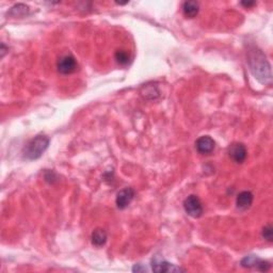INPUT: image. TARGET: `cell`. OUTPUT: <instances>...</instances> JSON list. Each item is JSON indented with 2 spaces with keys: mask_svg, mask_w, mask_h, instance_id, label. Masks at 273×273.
<instances>
[{
  "mask_svg": "<svg viewBox=\"0 0 273 273\" xmlns=\"http://www.w3.org/2000/svg\"><path fill=\"white\" fill-rule=\"evenodd\" d=\"M248 62L254 77L263 85L270 86L272 83L271 65L264 52L257 47L249 50Z\"/></svg>",
  "mask_w": 273,
  "mask_h": 273,
  "instance_id": "obj_1",
  "label": "cell"
},
{
  "mask_svg": "<svg viewBox=\"0 0 273 273\" xmlns=\"http://www.w3.org/2000/svg\"><path fill=\"white\" fill-rule=\"evenodd\" d=\"M49 146V138L46 136L39 135L30 140L22 149V156L27 160H35L39 159L44 151Z\"/></svg>",
  "mask_w": 273,
  "mask_h": 273,
  "instance_id": "obj_2",
  "label": "cell"
},
{
  "mask_svg": "<svg viewBox=\"0 0 273 273\" xmlns=\"http://www.w3.org/2000/svg\"><path fill=\"white\" fill-rule=\"evenodd\" d=\"M184 209L186 211V214L192 218H200L202 217L204 212L201 200L199 199V196H196L194 194L189 195L184 201Z\"/></svg>",
  "mask_w": 273,
  "mask_h": 273,
  "instance_id": "obj_3",
  "label": "cell"
},
{
  "mask_svg": "<svg viewBox=\"0 0 273 273\" xmlns=\"http://www.w3.org/2000/svg\"><path fill=\"white\" fill-rule=\"evenodd\" d=\"M240 265L244 268H256L259 271L262 272H266L271 268V265L269 262L264 261L260 257L254 256V255H250V256H246L244 259L241 260Z\"/></svg>",
  "mask_w": 273,
  "mask_h": 273,
  "instance_id": "obj_4",
  "label": "cell"
},
{
  "mask_svg": "<svg viewBox=\"0 0 273 273\" xmlns=\"http://www.w3.org/2000/svg\"><path fill=\"white\" fill-rule=\"evenodd\" d=\"M58 72L63 75H70L75 73L78 68L77 60H76L72 55H66L60 58L57 63Z\"/></svg>",
  "mask_w": 273,
  "mask_h": 273,
  "instance_id": "obj_5",
  "label": "cell"
},
{
  "mask_svg": "<svg viewBox=\"0 0 273 273\" xmlns=\"http://www.w3.org/2000/svg\"><path fill=\"white\" fill-rule=\"evenodd\" d=\"M135 195H136V191L131 187L124 188L121 191H119L117 194V199H116L118 208L119 209L127 208L131 205V203L133 202V200L135 199Z\"/></svg>",
  "mask_w": 273,
  "mask_h": 273,
  "instance_id": "obj_6",
  "label": "cell"
},
{
  "mask_svg": "<svg viewBox=\"0 0 273 273\" xmlns=\"http://www.w3.org/2000/svg\"><path fill=\"white\" fill-rule=\"evenodd\" d=\"M216 142L210 136H202L195 142V148L201 155H209L214 151Z\"/></svg>",
  "mask_w": 273,
  "mask_h": 273,
  "instance_id": "obj_7",
  "label": "cell"
},
{
  "mask_svg": "<svg viewBox=\"0 0 273 273\" xmlns=\"http://www.w3.org/2000/svg\"><path fill=\"white\" fill-rule=\"evenodd\" d=\"M229 156L233 159L236 163L245 162L248 156V150L244 143H233L229 147Z\"/></svg>",
  "mask_w": 273,
  "mask_h": 273,
  "instance_id": "obj_8",
  "label": "cell"
},
{
  "mask_svg": "<svg viewBox=\"0 0 273 273\" xmlns=\"http://www.w3.org/2000/svg\"><path fill=\"white\" fill-rule=\"evenodd\" d=\"M151 269H153L154 272H157V273H166V272H184L185 270L181 269L177 266H175V265L173 264H170L166 261H161V260H153V262H151Z\"/></svg>",
  "mask_w": 273,
  "mask_h": 273,
  "instance_id": "obj_9",
  "label": "cell"
},
{
  "mask_svg": "<svg viewBox=\"0 0 273 273\" xmlns=\"http://www.w3.org/2000/svg\"><path fill=\"white\" fill-rule=\"evenodd\" d=\"M254 201V195L251 191H242L237 195L236 205L241 210H246L251 207Z\"/></svg>",
  "mask_w": 273,
  "mask_h": 273,
  "instance_id": "obj_10",
  "label": "cell"
},
{
  "mask_svg": "<svg viewBox=\"0 0 273 273\" xmlns=\"http://www.w3.org/2000/svg\"><path fill=\"white\" fill-rule=\"evenodd\" d=\"M91 240H92L93 246H95L97 248H101V247L105 246L106 242H107L108 234L103 229H96L92 233V238H91Z\"/></svg>",
  "mask_w": 273,
  "mask_h": 273,
  "instance_id": "obj_11",
  "label": "cell"
},
{
  "mask_svg": "<svg viewBox=\"0 0 273 273\" xmlns=\"http://www.w3.org/2000/svg\"><path fill=\"white\" fill-rule=\"evenodd\" d=\"M183 12L188 18H194L200 12V4L196 1H186L183 4Z\"/></svg>",
  "mask_w": 273,
  "mask_h": 273,
  "instance_id": "obj_12",
  "label": "cell"
},
{
  "mask_svg": "<svg viewBox=\"0 0 273 273\" xmlns=\"http://www.w3.org/2000/svg\"><path fill=\"white\" fill-rule=\"evenodd\" d=\"M115 58L117 60V62L120 64V65H122V66H126L130 64L131 62V60H132V57H131V54L128 51L126 50H118L116 52V55H115Z\"/></svg>",
  "mask_w": 273,
  "mask_h": 273,
  "instance_id": "obj_13",
  "label": "cell"
},
{
  "mask_svg": "<svg viewBox=\"0 0 273 273\" xmlns=\"http://www.w3.org/2000/svg\"><path fill=\"white\" fill-rule=\"evenodd\" d=\"M141 94H142V96L147 98V100H155V98L158 97L160 93H159L157 87L146 85L142 89Z\"/></svg>",
  "mask_w": 273,
  "mask_h": 273,
  "instance_id": "obj_14",
  "label": "cell"
},
{
  "mask_svg": "<svg viewBox=\"0 0 273 273\" xmlns=\"http://www.w3.org/2000/svg\"><path fill=\"white\" fill-rule=\"evenodd\" d=\"M262 235H263V238L265 240H267L268 242H272L273 240V232H272V226L270 224H267L266 226L263 229V232H262Z\"/></svg>",
  "mask_w": 273,
  "mask_h": 273,
  "instance_id": "obj_15",
  "label": "cell"
},
{
  "mask_svg": "<svg viewBox=\"0 0 273 273\" xmlns=\"http://www.w3.org/2000/svg\"><path fill=\"white\" fill-rule=\"evenodd\" d=\"M241 4H242V5H245L246 7H250V6H253V5H255V4H256V2H254V1H253V2H245V1H242V2H241Z\"/></svg>",
  "mask_w": 273,
  "mask_h": 273,
  "instance_id": "obj_16",
  "label": "cell"
}]
</instances>
